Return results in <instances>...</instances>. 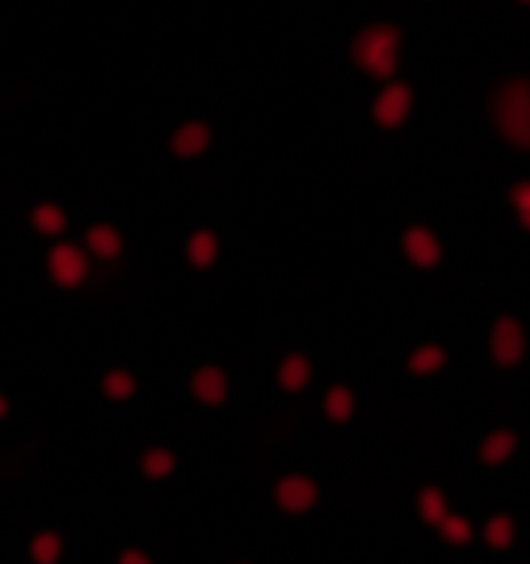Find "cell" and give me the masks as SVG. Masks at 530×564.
Returning a JSON list of instances; mask_svg holds the SVG:
<instances>
[{"label":"cell","mask_w":530,"mask_h":564,"mask_svg":"<svg viewBox=\"0 0 530 564\" xmlns=\"http://www.w3.org/2000/svg\"><path fill=\"white\" fill-rule=\"evenodd\" d=\"M483 113L494 139L505 150L530 158V74L506 72L487 87Z\"/></svg>","instance_id":"obj_1"},{"label":"cell","mask_w":530,"mask_h":564,"mask_svg":"<svg viewBox=\"0 0 530 564\" xmlns=\"http://www.w3.org/2000/svg\"><path fill=\"white\" fill-rule=\"evenodd\" d=\"M405 29L392 19H374L350 37V66L368 82L387 84L399 78L405 55Z\"/></svg>","instance_id":"obj_2"},{"label":"cell","mask_w":530,"mask_h":564,"mask_svg":"<svg viewBox=\"0 0 530 564\" xmlns=\"http://www.w3.org/2000/svg\"><path fill=\"white\" fill-rule=\"evenodd\" d=\"M45 280L66 295L95 296L116 288L95 264L82 242L71 238L48 243L44 253Z\"/></svg>","instance_id":"obj_3"},{"label":"cell","mask_w":530,"mask_h":564,"mask_svg":"<svg viewBox=\"0 0 530 564\" xmlns=\"http://www.w3.org/2000/svg\"><path fill=\"white\" fill-rule=\"evenodd\" d=\"M486 354L491 369L497 372H515L524 366L530 354V337L520 316L512 311H501L490 319Z\"/></svg>","instance_id":"obj_4"},{"label":"cell","mask_w":530,"mask_h":564,"mask_svg":"<svg viewBox=\"0 0 530 564\" xmlns=\"http://www.w3.org/2000/svg\"><path fill=\"white\" fill-rule=\"evenodd\" d=\"M78 241L113 285L123 280L131 257L128 238L118 225L109 220L91 223L84 227Z\"/></svg>","instance_id":"obj_5"},{"label":"cell","mask_w":530,"mask_h":564,"mask_svg":"<svg viewBox=\"0 0 530 564\" xmlns=\"http://www.w3.org/2000/svg\"><path fill=\"white\" fill-rule=\"evenodd\" d=\"M415 89L407 78L381 84L369 105V118L377 131L399 132L414 116Z\"/></svg>","instance_id":"obj_6"},{"label":"cell","mask_w":530,"mask_h":564,"mask_svg":"<svg viewBox=\"0 0 530 564\" xmlns=\"http://www.w3.org/2000/svg\"><path fill=\"white\" fill-rule=\"evenodd\" d=\"M320 484L303 471H288L274 478L270 501L277 512L288 518H306L322 505Z\"/></svg>","instance_id":"obj_7"},{"label":"cell","mask_w":530,"mask_h":564,"mask_svg":"<svg viewBox=\"0 0 530 564\" xmlns=\"http://www.w3.org/2000/svg\"><path fill=\"white\" fill-rule=\"evenodd\" d=\"M403 261L418 273H436L445 264L447 251L441 236L430 225L411 223L399 235Z\"/></svg>","instance_id":"obj_8"},{"label":"cell","mask_w":530,"mask_h":564,"mask_svg":"<svg viewBox=\"0 0 530 564\" xmlns=\"http://www.w3.org/2000/svg\"><path fill=\"white\" fill-rule=\"evenodd\" d=\"M215 137V128L207 118L186 117L171 129L167 151L175 160L194 162L212 151Z\"/></svg>","instance_id":"obj_9"},{"label":"cell","mask_w":530,"mask_h":564,"mask_svg":"<svg viewBox=\"0 0 530 564\" xmlns=\"http://www.w3.org/2000/svg\"><path fill=\"white\" fill-rule=\"evenodd\" d=\"M188 394L196 405L205 410H223L230 399V377L219 364H204L191 372Z\"/></svg>","instance_id":"obj_10"},{"label":"cell","mask_w":530,"mask_h":564,"mask_svg":"<svg viewBox=\"0 0 530 564\" xmlns=\"http://www.w3.org/2000/svg\"><path fill=\"white\" fill-rule=\"evenodd\" d=\"M520 433L512 426H495L476 444V463L486 470H498L512 463L513 457L520 452Z\"/></svg>","instance_id":"obj_11"},{"label":"cell","mask_w":530,"mask_h":564,"mask_svg":"<svg viewBox=\"0 0 530 564\" xmlns=\"http://www.w3.org/2000/svg\"><path fill=\"white\" fill-rule=\"evenodd\" d=\"M315 380V366L311 356L301 349L282 354L274 371V383L285 395H303Z\"/></svg>","instance_id":"obj_12"},{"label":"cell","mask_w":530,"mask_h":564,"mask_svg":"<svg viewBox=\"0 0 530 564\" xmlns=\"http://www.w3.org/2000/svg\"><path fill=\"white\" fill-rule=\"evenodd\" d=\"M68 215L66 208L58 202L41 199L33 202L25 209V225L33 235L45 241H56L66 238L68 230Z\"/></svg>","instance_id":"obj_13"},{"label":"cell","mask_w":530,"mask_h":564,"mask_svg":"<svg viewBox=\"0 0 530 564\" xmlns=\"http://www.w3.org/2000/svg\"><path fill=\"white\" fill-rule=\"evenodd\" d=\"M183 257L194 272L205 273L215 269L220 258L219 235L208 225L194 228L186 238Z\"/></svg>","instance_id":"obj_14"},{"label":"cell","mask_w":530,"mask_h":564,"mask_svg":"<svg viewBox=\"0 0 530 564\" xmlns=\"http://www.w3.org/2000/svg\"><path fill=\"white\" fill-rule=\"evenodd\" d=\"M322 414L324 421L334 429H345L356 421L358 414V395L354 388L345 383H332L322 395Z\"/></svg>","instance_id":"obj_15"},{"label":"cell","mask_w":530,"mask_h":564,"mask_svg":"<svg viewBox=\"0 0 530 564\" xmlns=\"http://www.w3.org/2000/svg\"><path fill=\"white\" fill-rule=\"evenodd\" d=\"M450 352L437 341H423L408 352L403 368L414 379H431L447 369Z\"/></svg>","instance_id":"obj_16"},{"label":"cell","mask_w":530,"mask_h":564,"mask_svg":"<svg viewBox=\"0 0 530 564\" xmlns=\"http://www.w3.org/2000/svg\"><path fill=\"white\" fill-rule=\"evenodd\" d=\"M480 541L491 552L506 554L518 543V523L506 510L491 512L480 525Z\"/></svg>","instance_id":"obj_17"},{"label":"cell","mask_w":530,"mask_h":564,"mask_svg":"<svg viewBox=\"0 0 530 564\" xmlns=\"http://www.w3.org/2000/svg\"><path fill=\"white\" fill-rule=\"evenodd\" d=\"M414 507L418 520L431 531H436L445 517L452 512L447 491L442 489L440 484L434 482H426L419 487Z\"/></svg>","instance_id":"obj_18"},{"label":"cell","mask_w":530,"mask_h":564,"mask_svg":"<svg viewBox=\"0 0 530 564\" xmlns=\"http://www.w3.org/2000/svg\"><path fill=\"white\" fill-rule=\"evenodd\" d=\"M137 470L151 481H166L179 468V457L165 444L148 445L136 453Z\"/></svg>","instance_id":"obj_19"},{"label":"cell","mask_w":530,"mask_h":564,"mask_svg":"<svg viewBox=\"0 0 530 564\" xmlns=\"http://www.w3.org/2000/svg\"><path fill=\"white\" fill-rule=\"evenodd\" d=\"M137 390H139V380L131 369L125 366H112L101 373L100 392L109 402L118 405L131 402L136 398Z\"/></svg>","instance_id":"obj_20"},{"label":"cell","mask_w":530,"mask_h":564,"mask_svg":"<svg viewBox=\"0 0 530 564\" xmlns=\"http://www.w3.org/2000/svg\"><path fill=\"white\" fill-rule=\"evenodd\" d=\"M66 551V541L52 528L34 532L29 541L26 554L32 564H60Z\"/></svg>","instance_id":"obj_21"},{"label":"cell","mask_w":530,"mask_h":564,"mask_svg":"<svg viewBox=\"0 0 530 564\" xmlns=\"http://www.w3.org/2000/svg\"><path fill=\"white\" fill-rule=\"evenodd\" d=\"M505 204L517 230L530 236V177L517 178L506 186Z\"/></svg>","instance_id":"obj_22"},{"label":"cell","mask_w":530,"mask_h":564,"mask_svg":"<svg viewBox=\"0 0 530 564\" xmlns=\"http://www.w3.org/2000/svg\"><path fill=\"white\" fill-rule=\"evenodd\" d=\"M436 532L442 543L455 549L470 547L478 535L470 518L459 512H450Z\"/></svg>","instance_id":"obj_23"},{"label":"cell","mask_w":530,"mask_h":564,"mask_svg":"<svg viewBox=\"0 0 530 564\" xmlns=\"http://www.w3.org/2000/svg\"><path fill=\"white\" fill-rule=\"evenodd\" d=\"M116 564H155L150 552L139 544H126L117 552Z\"/></svg>","instance_id":"obj_24"},{"label":"cell","mask_w":530,"mask_h":564,"mask_svg":"<svg viewBox=\"0 0 530 564\" xmlns=\"http://www.w3.org/2000/svg\"><path fill=\"white\" fill-rule=\"evenodd\" d=\"M11 415V402L6 392L0 391V423L9 421Z\"/></svg>","instance_id":"obj_25"},{"label":"cell","mask_w":530,"mask_h":564,"mask_svg":"<svg viewBox=\"0 0 530 564\" xmlns=\"http://www.w3.org/2000/svg\"><path fill=\"white\" fill-rule=\"evenodd\" d=\"M230 564H253V563L247 562V560H236V562H232Z\"/></svg>","instance_id":"obj_26"}]
</instances>
